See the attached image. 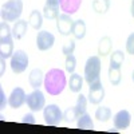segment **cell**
I'll use <instances>...</instances> for the list:
<instances>
[{"label":"cell","mask_w":134,"mask_h":134,"mask_svg":"<svg viewBox=\"0 0 134 134\" xmlns=\"http://www.w3.org/2000/svg\"><path fill=\"white\" fill-rule=\"evenodd\" d=\"M67 85V79L64 71L60 69H51L48 72L44 75V90H46L50 95H59Z\"/></svg>","instance_id":"cell-1"},{"label":"cell","mask_w":134,"mask_h":134,"mask_svg":"<svg viewBox=\"0 0 134 134\" xmlns=\"http://www.w3.org/2000/svg\"><path fill=\"white\" fill-rule=\"evenodd\" d=\"M23 12L21 0H8L2 5V19L4 21H16Z\"/></svg>","instance_id":"cell-2"},{"label":"cell","mask_w":134,"mask_h":134,"mask_svg":"<svg viewBox=\"0 0 134 134\" xmlns=\"http://www.w3.org/2000/svg\"><path fill=\"white\" fill-rule=\"evenodd\" d=\"M99 75H100V58H99V55L90 57L85 64V81L88 85H91V83L100 79Z\"/></svg>","instance_id":"cell-3"},{"label":"cell","mask_w":134,"mask_h":134,"mask_svg":"<svg viewBox=\"0 0 134 134\" xmlns=\"http://www.w3.org/2000/svg\"><path fill=\"white\" fill-rule=\"evenodd\" d=\"M43 118H44V122L48 126H57L63 119V113L57 105L51 103L43 109Z\"/></svg>","instance_id":"cell-4"},{"label":"cell","mask_w":134,"mask_h":134,"mask_svg":"<svg viewBox=\"0 0 134 134\" xmlns=\"http://www.w3.org/2000/svg\"><path fill=\"white\" fill-rule=\"evenodd\" d=\"M28 66V57L23 50H16L11 57V70L15 74L24 72Z\"/></svg>","instance_id":"cell-5"},{"label":"cell","mask_w":134,"mask_h":134,"mask_svg":"<svg viewBox=\"0 0 134 134\" xmlns=\"http://www.w3.org/2000/svg\"><path fill=\"white\" fill-rule=\"evenodd\" d=\"M26 103L32 111H40L46 107V98L39 88H34V91L27 95Z\"/></svg>","instance_id":"cell-6"},{"label":"cell","mask_w":134,"mask_h":134,"mask_svg":"<svg viewBox=\"0 0 134 134\" xmlns=\"http://www.w3.org/2000/svg\"><path fill=\"white\" fill-rule=\"evenodd\" d=\"M88 86H90V88H88V95H87L88 102L93 105H99L105 98V88H103L102 82L99 79V81L88 85Z\"/></svg>","instance_id":"cell-7"},{"label":"cell","mask_w":134,"mask_h":134,"mask_svg":"<svg viewBox=\"0 0 134 134\" xmlns=\"http://www.w3.org/2000/svg\"><path fill=\"white\" fill-rule=\"evenodd\" d=\"M27 95L24 93V90L21 87H15L12 91H11L9 97H8V105L12 109H20L26 103Z\"/></svg>","instance_id":"cell-8"},{"label":"cell","mask_w":134,"mask_h":134,"mask_svg":"<svg viewBox=\"0 0 134 134\" xmlns=\"http://www.w3.org/2000/svg\"><path fill=\"white\" fill-rule=\"evenodd\" d=\"M55 43V36L48 31H40L36 35V46L40 51L50 50Z\"/></svg>","instance_id":"cell-9"},{"label":"cell","mask_w":134,"mask_h":134,"mask_svg":"<svg viewBox=\"0 0 134 134\" xmlns=\"http://www.w3.org/2000/svg\"><path fill=\"white\" fill-rule=\"evenodd\" d=\"M72 24H74V21L71 19V15L62 14L57 19V28H58L59 34L63 35V36H67V35H70V34H71Z\"/></svg>","instance_id":"cell-10"},{"label":"cell","mask_w":134,"mask_h":134,"mask_svg":"<svg viewBox=\"0 0 134 134\" xmlns=\"http://www.w3.org/2000/svg\"><path fill=\"white\" fill-rule=\"evenodd\" d=\"M14 55V36L0 39V58L8 59Z\"/></svg>","instance_id":"cell-11"},{"label":"cell","mask_w":134,"mask_h":134,"mask_svg":"<svg viewBox=\"0 0 134 134\" xmlns=\"http://www.w3.org/2000/svg\"><path fill=\"white\" fill-rule=\"evenodd\" d=\"M131 122V115L127 110H119L114 115V126L115 129H127Z\"/></svg>","instance_id":"cell-12"},{"label":"cell","mask_w":134,"mask_h":134,"mask_svg":"<svg viewBox=\"0 0 134 134\" xmlns=\"http://www.w3.org/2000/svg\"><path fill=\"white\" fill-rule=\"evenodd\" d=\"M82 0H59V7L63 11V14L72 15L79 9Z\"/></svg>","instance_id":"cell-13"},{"label":"cell","mask_w":134,"mask_h":134,"mask_svg":"<svg viewBox=\"0 0 134 134\" xmlns=\"http://www.w3.org/2000/svg\"><path fill=\"white\" fill-rule=\"evenodd\" d=\"M28 81H30V85H31L32 88H39L44 83V74H43V71L40 69H34L30 72Z\"/></svg>","instance_id":"cell-14"},{"label":"cell","mask_w":134,"mask_h":134,"mask_svg":"<svg viewBox=\"0 0 134 134\" xmlns=\"http://www.w3.org/2000/svg\"><path fill=\"white\" fill-rule=\"evenodd\" d=\"M27 28H28V21L27 20H18V21H15V24L12 27L14 39L20 40L27 34Z\"/></svg>","instance_id":"cell-15"},{"label":"cell","mask_w":134,"mask_h":134,"mask_svg":"<svg viewBox=\"0 0 134 134\" xmlns=\"http://www.w3.org/2000/svg\"><path fill=\"white\" fill-rule=\"evenodd\" d=\"M111 46H113L111 38L103 36L98 43V55L99 57H106V55H109L110 51H111Z\"/></svg>","instance_id":"cell-16"},{"label":"cell","mask_w":134,"mask_h":134,"mask_svg":"<svg viewBox=\"0 0 134 134\" xmlns=\"http://www.w3.org/2000/svg\"><path fill=\"white\" fill-rule=\"evenodd\" d=\"M71 34L74 35L75 39H83L85 38V35H86V23H85L82 19L74 21Z\"/></svg>","instance_id":"cell-17"},{"label":"cell","mask_w":134,"mask_h":134,"mask_svg":"<svg viewBox=\"0 0 134 134\" xmlns=\"http://www.w3.org/2000/svg\"><path fill=\"white\" fill-rule=\"evenodd\" d=\"M76 127L81 129V130H93L94 129V122H93L90 115L87 113H85L76 119Z\"/></svg>","instance_id":"cell-18"},{"label":"cell","mask_w":134,"mask_h":134,"mask_svg":"<svg viewBox=\"0 0 134 134\" xmlns=\"http://www.w3.org/2000/svg\"><path fill=\"white\" fill-rule=\"evenodd\" d=\"M82 85H83V78L79 74H75L72 72L70 76V81H69V87L72 93H79L82 90Z\"/></svg>","instance_id":"cell-19"},{"label":"cell","mask_w":134,"mask_h":134,"mask_svg":"<svg viewBox=\"0 0 134 134\" xmlns=\"http://www.w3.org/2000/svg\"><path fill=\"white\" fill-rule=\"evenodd\" d=\"M28 24L32 27V28H35V30H40L42 24H43V15L39 12L38 9H34L30 18H28Z\"/></svg>","instance_id":"cell-20"},{"label":"cell","mask_w":134,"mask_h":134,"mask_svg":"<svg viewBox=\"0 0 134 134\" xmlns=\"http://www.w3.org/2000/svg\"><path fill=\"white\" fill-rule=\"evenodd\" d=\"M122 79V74H121V67L115 66H110L109 67V81L113 86H118Z\"/></svg>","instance_id":"cell-21"},{"label":"cell","mask_w":134,"mask_h":134,"mask_svg":"<svg viewBox=\"0 0 134 134\" xmlns=\"http://www.w3.org/2000/svg\"><path fill=\"white\" fill-rule=\"evenodd\" d=\"M110 8V0H94L93 9L97 14H106Z\"/></svg>","instance_id":"cell-22"},{"label":"cell","mask_w":134,"mask_h":134,"mask_svg":"<svg viewBox=\"0 0 134 134\" xmlns=\"http://www.w3.org/2000/svg\"><path fill=\"white\" fill-rule=\"evenodd\" d=\"M43 16L46 19H58V16H59V7H52L50 4H44V7H43Z\"/></svg>","instance_id":"cell-23"},{"label":"cell","mask_w":134,"mask_h":134,"mask_svg":"<svg viewBox=\"0 0 134 134\" xmlns=\"http://www.w3.org/2000/svg\"><path fill=\"white\" fill-rule=\"evenodd\" d=\"M110 117H111V110H110L109 107H106V106H100V107H98L97 111H95V118H97L98 121H100V122L109 121Z\"/></svg>","instance_id":"cell-24"},{"label":"cell","mask_w":134,"mask_h":134,"mask_svg":"<svg viewBox=\"0 0 134 134\" xmlns=\"http://www.w3.org/2000/svg\"><path fill=\"white\" fill-rule=\"evenodd\" d=\"M124 60H125V54L122 51H119V50H117V51H114L113 54H111V57H110V66L122 67Z\"/></svg>","instance_id":"cell-25"},{"label":"cell","mask_w":134,"mask_h":134,"mask_svg":"<svg viewBox=\"0 0 134 134\" xmlns=\"http://www.w3.org/2000/svg\"><path fill=\"white\" fill-rule=\"evenodd\" d=\"M78 118H79V115H78V111H76L75 106L69 107V109L64 110V113H63V119L67 122V124H71V122L76 121Z\"/></svg>","instance_id":"cell-26"},{"label":"cell","mask_w":134,"mask_h":134,"mask_svg":"<svg viewBox=\"0 0 134 134\" xmlns=\"http://www.w3.org/2000/svg\"><path fill=\"white\" fill-rule=\"evenodd\" d=\"M87 98L85 97V95H79L78 97V99H76V105H75V109H76V111H78V115H82V114H85L86 113V109H87Z\"/></svg>","instance_id":"cell-27"},{"label":"cell","mask_w":134,"mask_h":134,"mask_svg":"<svg viewBox=\"0 0 134 134\" xmlns=\"http://www.w3.org/2000/svg\"><path fill=\"white\" fill-rule=\"evenodd\" d=\"M75 67H76V59L72 54L70 55H66V62H64V69L67 72H74L75 71Z\"/></svg>","instance_id":"cell-28"},{"label":"cell","mask_w":134,"mask_h":134,"mask_svg":"<svg viewBox=\"0 0 134 134\" xmlns=\"http://www.w3.org/2000/svg\"><path fill=\"white\" fill-rule=\"evenodd\" d=\"M8 36H14L12 35V30L9 28V26L7 24V21H2L0 23V39H4Z\"/></svg>","instance_id":"cell-29"},{"label":"cell","mask_w":134,"mask_h":134,"mask_svg":"<svg viewBox=\"0 0 134 134\" xmlns=\"http://www.w3.org/2000/svg\"><path fill=\"white\" fill-rule=\"evenodd\" d=\"M74 50H75V40H72V39H70L67 43H64V46L62 47V52L64 55L74 54Z\"/></svg>","instance_id":"cell-30"},{"label":"cell","mask_w":134,"mask_h":134,"mask_svg":"<svg viewBox=\"0 0 134 134\" xmlns=\"http://www.w3.org/2000/svg\"><path fill=\"white\" fill-rule=\"evenodd\" d=\"M126 51L130 55H134V32L130 34L126 40Z\"/></svg>","instance_id":"cell-31"},{"label":"cell","mask_w":134,"mask_h":134,"mask_svg":"<svg viewBox=\"0 0 134 134\" xmlns=\"http://www.w3.org/2000/svg\"><path fill=\"white\" fill-rule=\"evenodd\" d=\"M21 122H23V124H35V118H34V115L30 113V114H26L23 118H21Z\"/></svg>","instance_id":"cell-32"},{"label":"cell","mask_w":134,"mask_h":134,"mask_svg":"<svg viewBox=\"0 0 134 134\" xmlns=\"http://www.w3.org/2000/svg\"><path fill=\"white\" fill-rule=\"evenodd\" d=\"M8 103V100L5 99V94H4V91L3 90H0V109H4L5 107V105Z\"/></svg>","instance_id":"cell-33"},{"label":"cell","mask_w":134,"mask_h":134,"mask_svg":"<svg viewBox=\"0 0 134 134\" xmlns=\"http://www.w3.org/2000/svg\"><path fill=\"white\" fill-rule=\"evenodd\" d=\"M46 4H50L52 7H59V0H47Z\"/></svg>","instance_id":"cell-34"},{"label":"cell","mask_w":134,"mask_h":134,"mask_svg":"<svg viewBox=\"0 0 134 134\" xmlns=\"http://www.w3.org/2000/svg\"><path fill=\"white\" fill-rule=\"evenodd\" d=\"M4 60L5 59H2V71H0V72H2V75L4 74V71H5V64H4Z\"/></svg>","instance_id":"cell-35"},{"label":"cell","mask_w":134,"mask_h":134,"mask_svg":"<svg viewBox=\"0 0 134 134\" xmlns=\"http://www.w3.org/2000/svg\"><path fill=\"white\" fill-rule=\"evenodd\" d=\"M130 12H131V16L134 18V0L131 2V7H130Z\"/></svg>","instance_id":"cell-36"},{"label":"cell","mask_w":134,"mask_h":134,"mask_svg":"<svg viewBox=\"0 0 134 134\" xmlns=\"http://www.w3.org/2000/svg\"><path fill=\"white\" fill-rule=\"evenodd\" d=\"M131 78H133V82H134V71H133V76Z\"/></svg>","instance_id":"cell-37"}]
</instances>
